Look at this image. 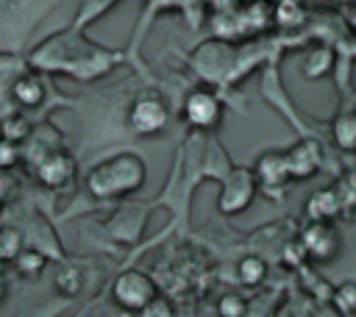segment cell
<instances>
[{"instance_id": "13", "label": "cell", "mask_w": 356, "mask_h": 317, "mask_svg": "<svg viewBox=\"0 0 356 317\" xmlns=\"http://www.w3.org/2000/svg\"><path fill=\"white\" fill-rule=\"evenodd\" d=\"M270 270H267V261L261 253H245L239 256L236 261V281L248 289H259L264 281H267Z\"/></svg>"}, {"instance_id": "9", "label": "cell", "mask_w": 356, "mask_h": 317, "mask_svg": "<svg viewBox=\"0 0 356 317\" xmlns=\"http://www.w3.org/2000/svg\"><path fill=\"white\" fill-rule=\"evenodd\" d=\"M33 175L39 184L50 186V189H64L75 181L78 175V161L67 147H56L50 153H44L36 164H33Z\"/></svg>"}, {"instance_id": "6", "label": "cell", "mask_w": 356, "mask_h": 317, "mask_svg": "<svg viewBox=\"0 0 356 317\" xmlns=\"http://www.w3.org/2000/svg\"><path fill=\"white\" fill-rule=\"evenodd\" d=\"M298 239H300L306 256L317 264L337 259L342 250V234L331 220H309Z\"/></svg>"}, {"instance_id": "12", "label": "cell", "mask_w": 356, "mask_h": 317, "mask_svg": "<svg viewBox=\"0 0 356 317\" xmlns=\"http://www.w3.org/2000/svg\"><path fill=\"white\" fill-rule=\"evenodd\" d=\"M342 211V197L334 186H325V189H317L309 200H306V220H334L337 214Z\"/></svg>"}, {"instance_id": "2", "label": "cell", "mask_w": 356, "mask_h": 317, "mask_svg": "<svg viewBox=\"0 0 356 317\" xmlns=\"http://www.w3.org/2000/svg\"><path fill=\"white\" fill-rule=\"evenodd\" d=\"M125 125H128L131 136H139V139H153V136L164 133L170 125L167 100L153 89L139 92L125 111Z\"/></svg>"}, {"instance_id": "19", "label": "cell", "mask_w": 356, "mask_h": 317, "mask_svg": "<svg viewBox=\"0 0 356 317\" xmlns=\"http://www.w3.org/2000/svg\"><path fill=\"white\" fill-rule=\"evenodd\" d=\"M328 303L342 317H356V281H339V284H334Z\"/></svg>"}, {"instance_id": "1", "label": "cell", "mask_w": 356, "mask_h": 317, "mask_svg": "<svg viewBox=\"0 0 356 317\" xmlns=\"http://www.w3.org/2000/svg\"><path fill=\"white\" fill-rule=\"evenodd\" d=\"M147 181V167L142 161V156L136 153H117L100 164H95L89 172H86V192L100 200V203H114V200H122L134 192H139Z\"/></svg>"}, {"instance_id": "4", "label": "cell", "mask_w": 356, "mask_h": 317, "mask_svg": "<svg viewBox=\"0 0 356 317\" xmlns=\"http://www.w3.org/2000/svg\"><path fill=\"white\" fill-rule=\"evenodd\" d=\"M259 195V184L250 167L245 164H231V170L220 178V195H217V209L225 217L242 214Z\"/></svg>"}, {"instance_id": "8", "label": "cell", "mask_w": 356, "mask_h": 317, "mask_svg": "<svg viewBox=\"0 0 356 317\" xmlns=\"http://www.w3.org/2000/svg\"><path fill=\"white\" fill-rule=\"evenodd\" d=\"M250 170H253V175H256L259 192H264L270 200L284 197V192H286L289 184H292L289 170H286L284 150H267V153H261V156L253 161Z\"/></svg>"}, {"instance_id": "24", "label": "cell", "mask_w": 356, "mask_h": 317, "mask_svg": "<svg viewBox=\"0 0 356 317\" xmlns=\"http://www.w3.org/2000/svg\"><path fill=\"white\" fill-rule=\"evenodd\" d=\"M306 250H303V245H300V239H292V242H286L284 245V250H281V264L284 267H289V270H298V267H303L306 264Z\"/></svg>"}, {"instance_id": "20", "label": "cell", "mask_w": 356, "mask_h": 317, "mask_svg": "<svg viewBox=\"0 0 356 317\" xmlns=\"http://www.w3.org/2000/svg\"><path fill=\"white\" fill-rule=\"evenodd\" d=\"M53 286H56L64 298H75V295L83 289V273H81V267L64 261L61 270L56 273V284H53Z\"/></svg>"}, {"instance_id": "23", "label": "cell", "mask_w": 356, "mask_h": 317, "mask_svg": "<svg viewBox=\"0 0 356 317\" xmlns=\"http://www.w3.org/2000/svg\"><path fill=\"white\" fill-rule=\"evenodd\" d=\"M134 317H178V311H175V303L170 300V298H164V295H156L147 306H142Z\"/></svg>"}, {"instance_id": "22", "label": "cell", "mask_w": 356, "mask_h": 317, "mask_svg": "<svg viewBox=\"0 0 356 317\" xmlns=\"http://www.w3.org/2000/svg\"><path fill=\"white\" fill-rule=\"evenodd\" d=\"M22 247H25V234L17 225H3L0 228V264L14 261Z\"/></svg>"}, {"instance_id": "5", "label": "cell", "mask_w": 356, "mask_h": 317, "mask_svg": "<svg viewBox=\"0 0 356 317\" xmlns=\"http://www.w3.org/2000/svg\"><path fill=\"white\" fill-rule=\"evenodd\" d=\"M222 100L214 89L209 86H195L186 92L184 103H181V117L184 122L192 128V131H200V133H211L220 122H222Z\"/></svg>"}, {"instance_id": "16", "label": "cell", "mask_w": 356, "mask_h": 317, "mask_svg": "<svg viewBox=\"0 0 356 317\" xmlns=\"http://www.w3.org/2000/svg\"><path fill=\"white\" fill-rule=\"evenodd\" d=\"M11 264H14V270H17L22 278H39V275L44 273V267L50 264V256H47L44 250L33 247V245H25V247L17 253V259H14Z\"/></svg>"}, {"instance_id": "18", "label": "cell", "mask_w": 356, "mask_h": 317, "mask_svg": "<svg viewBox=\"0 0 356 317\" xmlns=\"http://www.w3.org/2000/svg\"><path fill=\"white\" fill-rule=\"evenodd\" d=\"M298 275H300V289L314 300V303H328V298H331V284L320 275V273H314L312 267H298Z\"/></svg>"}, {"instance_id": "21", "label": "cell", "mask_w": 356, "mask_h": 317, "mask_svg": "<svg viewBox=\"0 0 356 317\" xmlns=\"http://www.w3.org/2000/svg\"><path fill=\"white\" fill-rule=\"evenodd\" d=\"M248 306H250V300L242 292H236V289H228V292H222L214 300L217 317H245L248 314Z\"/></svg>"}, {"instance_id": "17", "label": "cell", "mask_w": 356, "mask_h": 317, "mask_svg": "<svg viewBox=\"0 0 356 317\" xmlns=\"http://www.w3.org/2000/svg\"><path fill=\"white\" fill-rule=\"evenodd\" d=\"M314 306H317V303H314L303 289H298V292L284 295V298L275 303V309L270 311V317H312Z\"/></svg>"}, {"instance_id": "10", "label": "cell", "mask_w": 356, "mask_h": 317, "mask_svg": "<svg viewBox=\"0 0 356 317\" xmlns=\"http://www.w3.org/2000/svg\"><path fill=\"white\" fill-rule=\"evenodd\" d=\"M284 158H286V170H289L292 181H309L323 170L325 150L314 136H306V139H298L295 145H289L284 150Z\"/></svg>"}, {"instance_id": "11", "label": "cell", "mask_w": 356, "mask_h": 317, "mask_svg": "<svg viewBox=\"0 0 356 317\" xmlns=\"http://www.w3.org/2000/svg\"><path fill=\"white\" fill-rule=\"evenodd\" d=\"M44 95H47L44 81H42L39 75H33V72H22V75L14 78V83H11V97H14L22 108H36V106H42V103H44Z\"/></svg>"}, {"instance_id": "30", "label": "cell", "mask_w": 356, "mask_h": 317, "mask_svg": "<svg viewBox=\"0 0 356 317\" xmlns=\"http://www.w3.org/2000/svg\"><path fill=\"white\" fill-rule=\"evenodd\" d=\"M353 111H356V108H353Z\"/></svg>"}, {"instance_id": "25", "label": "cell", "mask_w": 356, "mask_h": 317, "mask_svg": "<svg viewBox=\"0 0 356 317\" xmlns=\"http://www.w3.org/2000/svg\"><path fill=\"white\" fill-rule=\"evenodd\" d=\"M117 0H89L86 3V8H83V17L78 19V25H83V22H89V19H95L97 14H103L106 8H111Z\"/></svg>"}, {"instance_id": "29", "label": "cell", "mask_w": 356, "mask_h": 317, "mask_svg": "<svg viewBox=\"0 0 356 317\" xmlns=\"http://www.w3.org/2000/svg\"><path fill=\"white\" fill-rule=\"evenodd\" d=\"M286 3H298V6H300V3H303V0H286Z\"/></svg>"}, {"instance_id": "26", "label": "cell", "mask_w": 356, "mask_h": 317, "mask_svg": "<svg viewBox=\"0 0 356 317\" xmlns=\"http://www.w3.org/2000/svg\"><path fill=\"white\" fill-rule=\"evenodd\" d=\"M312 317H342L331 303H317L314 306V311H312Z\"/></svg>"}, {"instance_id": "3", "label": "cell", "mask_w": 356, "mask_h": 317, "mask_svg": "<svg viewBox=\"0 0 356 317\" xmlns=\"http://www.w3.org/2000/svg\"><path fill=\"white\" fill-rule=\"evenodd\" d=\"M108 295H111V303L117 309L136 314L142 306H147L159 295V286H156L150 273H145L139 267H125L122 273L114 275Z\"/></svg>"}, {"instance_id": "15", "label": "cell", "mask_w": 356, "mask_h": 317, "mask_svg": "<svg viewBox=\"0 0 356 317\" xmlns=\"http://www.w3.org/2000/svg\"><path fill=\"white\" fill-rule=\"evenodd\" d=\"M300 70H303V75L312 78V81L328 75V72L334 70V50H331V47H323V44L309 47V50L303 53V58H300Z\"/></svg>"}, {"instance_id": "27", "label": "cell", "mask_w": 356, "mask_h": 317, "mask_svg": "<svg viewBox=\"0 0 356 317\" xmlns=\"http://www.w3.org/2000/svg\"><path fill=\"white\" fill-rule=\"evenodd\" d=\"M11 186H14V181H11V175L6 172V170H0V203L8 197V192H11Z\"/></svg>"}, {"instance_id": "7", "label": "cell", "mask_w": 356, "mask_h": 317, "mask_svg": "<svg viewBox=\"0 0 356 317\" xmlns=\"http://www.w3.org/2000/svg\"><path fill=\"white\" fill-rule=\"evenodd\" d=\"M147 203H122L120 209L111 211V217L106 220L103 231L120 242V245H136L145 234V225H147V214L150 209H145Z\"/></svg>"}, {"instance_id": "14", "label": "cell", "mask_w": 356, "mask_h": 317, "mask_svg": "<svg viewBox=\"0 0 356 317\" xmlns=\"http://www.w3.org/2000/svg\"><path fill=\"white\" fill-rule=\"evenodd\" d=\"M331 142L348 156L356 153V111H339L331 120Z\"/></svg>"}, {"instance_id": "28", "label": "cell", "mask_w": 356, "mask_h": 317, "mask_svg": "<svg viewBox=\"0 0 356 317\" xmlns=\"http://www.w3.org/2000/svg\"><path fill=\"white\" fill-rule=\"evenodd\" d=\"M3 295H6V278H3V270H0V300H3Z\"/></svg>"}]
</instances>
